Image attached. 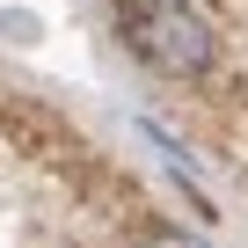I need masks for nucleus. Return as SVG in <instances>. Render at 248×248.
Returning <instances> with one entry per match:
<instances>
[{"instance_id":"f257e3e1","label":"nucleus","mask_w":248,"mask_h":248,"mask_svg":"<svg viewBox=\"0 0 248 248\" xmlns=\"http://www.w3.org/2000/svg\"><path fill=\"white\" fill-rule=\"evenodd\" d=\"M117 37H124V51L146 73H168V80H197L219 59L212 15L197 0H124L117 8Z\"/></svg>"}]
</instances>
